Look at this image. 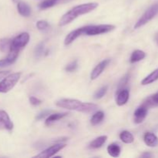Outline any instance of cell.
Returning <instances> with one entry per match:
<instances>
[{"mask_svg":"<svg viewBox=\"0 0 158 158\" xmlns=\"http://www.w3.org/2000/svg\"><path fill=\"white\" fill-rule=\"evenodd\" d=\"M98 7V3L97 2H89L84 4L79 5L72 8L70 10L64 14L59 21V26H65L66 25L72 23L74 19L78 18L80 15H85L89 12H92L94 9Z\"/></svg>","mask_w":158,"mask_h":158,"instance_id":"1","label":"cell"},{"mask_svg":"<svg viewBox=\"0 0 158 158\" xmlns=\"http://www.w3.org/2000/svg\"><path fill=\"white\" fill-rule=\"evenodd\" d=\"M56 105L59 107L84 113V114H91L97 110L98 108L97 105L94 103H84L78 100H73V99H62L58 100L56 103Z\"/></svg>","mask_w":158,"mask_h":158,"instance_id":"2","label":"cell"},{"mask_svg":"<svg viewBox=\"0 0 158 158\" xmlns=\"http://www.w3.org/2000/svg\"><path fill=\"white\" fill-rule=\"evenodd\" d=\"M21 75V73H14L12 74H8L5 77V78L0 82V93L6 94L10 91L18 83Z\"/></svg>","mask_w":158,"mask_h":158,"instance_id":"3","label":"cell"},{"mask_svg":"<svg viewBox=\"0 0 158 158\" xmlns=\"http://www.w3.org/2000/svg\"><path fill=\"white\" fill-rule=\"evenodd\" d=\"M84 27V33L86 35H97L100 34L107 33L115 29L114 25H93V26H86Z\"/></svg>","mask_w":158,"mask_h":158,"instance_id":"4","label":"cell"},{"mask_svg":"<svg viewBox=\"0 0 158 158\" xmlns=\"http://www.w3.org/2000/svg\"><path fill=\"white\" fill-rule=\"evenodd\" d=\"M158 13V3L153 5L151 7L148 8L146 10V12L141 15L140 19H138V21L136 23V24L134 25V29H139V28L142 27L144 25H146L147 23H149L152 19H154L155 17V15Z\"/></svg>","mask_w":158,"mask_h":158,"instance_id":"5","label":"cell"},{"mask_svg":"<svg viewBox=\"0 0 158 158\" xmlns=\"http://www.w3.org/2000/svg\"><path fill=\"white\" fill-rule=\"evenodd\" d=\"M29 39H30V35L28 32H24L19 34L13 40H12L10 51L20 52V50L23 49L29 43Z\"/></svg>","mask_w":158,"mask_h":158,"instance_id":"6","label":"cell"},{"mask_svg":"<svg viewBox=\"0 0 158 158\" xmlns=\"http://www.w3.org/2000/svg\"><path fill=\"white\" fill-rule=\"evenodd\" d=\"M65 147H66V144H65V143H55V144L52 145L51 147L46 148V150H44V151H43L42 152H40V154H37L36 156H35V157H39V158L52 157H53L56 154H57L59 151H62Z\"/></svg>","mask_w":158,"mask_h":158,"instance_id":"7","label":"cell"},{"mask_svg":"<svg viewBox=\"0 0 158 158\" xmlns=\"http://www.w3.org/2000/svg\"><path fill=\"white\" fill-rule=\"evenodd\" d=\"M13 127V123L11 120L9 114L5 110H0V130L10 131Z\"/></svg>","mask_w":158,"mask_h":158,"instance_id":"8","label":"cell"},{"mask_svg":"<svg viewBox=\"0 0 158 158\" xmlns=\"http://www.w3.org/2000/svg\"><path fill=\"white\" fill-rule=\"evenodd\" d=\"M148 106L144 104H142L141 106L137 108V110L134 111V123H137V124H139V123H141L145 120L147 115H148Z\"/></svg>","mask_w":158,"mask_h":158,"instance_id":"9","label":"cell"},{"mask_svg":"<svg viewBox=\"0 0 158 158\" xmlns=\"http://www.w3.org/2000/svg\"><path fill=\"white\" fill-rule=\"evenodd\" d=\"M110 63V59H106V60H103V61L100 62V63H98V64L94 67V69H93L92 72H91V80H96L97 78H98V77L101 75L102 73L103 72V70L106 69V66L109 65Z\"/></svg>","mask_w":158,"mask_h":158,"instance_id":"10","label":"cell"},{"mask_svg":"<svg viewBox=\"0 0 158 158\" xmlns=\"http://www.w3.org/2000/svg\"><path fill=\"white\" fill-rule=\"evenodd\" d=\"M83 33H84V27L78 28V29L72 31V32H69V33L66 35V38H65L64 44L66 45V46L70 45L71 43L73 41H75L78 37L83 35Z\"/></svg>","mask_w":158,"mask_h":158,"instance_id":"11","label":"cell"},{"mask_svg":"<svg viewBox=\"0 0 158 158\" xmlns=\"http://www.w3.org/2000/svg\"><path fill=\"white\" fill-rule=\"evenodd\" d=\"M19 52H17V51H9V55L6 58L0 60V68L6 67V66L13 64L18 58Z\"/></svg>","mask_w":158,"mask_h":158,"instance_id":"12","label":"cell"},{"mask_svg":"<svg viewBox=\"0 0 158 158\" xmlns=\"http://www.w3.org/2000/svg\"><path fill=\"white\" fill-rule=\"evenodd\" d=\"M129 97L130 93L127 89L123 88V89H119V90L117 91V100H116L117 104L120 106H123V105H125L127 103L128 100H129Z\"/></svg>","mask_w":158,"mask_h":158,"instance_id":"13","label":"cell"},{"mask_svg":"<svg viewBox=\"0 0 158 158\" xmlns=\"http://www.w3.org/2000/svg\"><path fill=\"white\" fill-rule=\"evenodd\" d=\"M144 143L151 148H155L158 145V138L154 134L151 132H148L143 136Z\"/></svg>","mask_w":158,"mask_h":158,"instance_id":"14","label":"cell"},{"mask_svg":"<svg viewBox=\"0 0 158 158\" xmlns=\"http://www.w3.org/2000/svg\"><path fill=\"white\" fill-rule=\"evenodd\" d=\"M67 115V113H56V114H50V115L46 118L45 123H46V126H50L52 123H55L56 121L64 118V117H66Z\"/></svg>","mask_w":158,"mask_h":158,"instance_id":"15","label":"cell"},{"mask_svg":"<svg viewBox=\"0 0 158 158\" xmlns=\"http://www.w3.org/2000/svg\"><path fill=\"white\" fill-rule=\"evenodd\" d=\"M17 9L19 13L24 17H28L31 15V9L29 5L23 2H19L17 4Z\"/></svg>","mask_w":158,"mask_h":158,"instance_id":"16","label":"cell"},{"mask_svg":"<svg viewBox=\"0 0 158 158\" xmlns=\"http://www.w3.org/2000/svg\"><path fill=\"white\" fill-rule=\"evenodd\" d=\"M106 140H107L106 136H100V137H97V138L94 139L93 141L89 143V148H91V149H98V148H100L106 143Z\"/></svg>","mask_w":158,"mask_h":158,"instance_id":"17","label":"cell"},{"mask_svg":"<svg viewBox=\"0 0 158 158\" xmlns=\"http://www.w3.org/2000/svg\"><path fill=\"white\" fill-rule=\"evenodd\" d=\"M146 57V53L143 51L140 50V49H136L132 52L130 58V62L131 63H135L140 60H143Z\"/></svg>","mask_w":158,"mask_h":158,"instance_id":"18","label":"cell"},{"mask_svg":"<svg viewBox=\"0 0 158 158\" xmlns=\"http://www.w3.org/2000/svg\"><path fill=\"white\" fill-rule=\"evenodd\" d=\"M107 152L109 155H110L113 157H118L120 156V152H121V148L120 145H118L116 143H110L107 147Z\"/></svg>","mask_w":158,"mask_h":158,"instance_id":"19","label":"cell"},{"mask_svg":"<svg viewBox=\"0 0 158 158\" xmlns=\"http://www.w3.org/2000/svg\"><path fill=\"white\" fill-rule=\"evenodd\" d=\"M157 80H158V69L154 70L151 74H149L148 77H145V78L141 81V84L143 85V86L151 84V83L157 81Z\"/></svg>","mask_w":158,"mask_h":158,"instance_id":"20","label":"cell"},{"mask_svg":"<svg viewBox=\"0 0 158 158\" xmlns=\"http://www.w3.org/2000/svg\"><path fill=\"white\" fill-rule=\"evenodd\" d=\"M120 139L124 143H132L134 141V137L133 134L127 131H122L120 133Z\"/></svg>","mask_w":158,"mask_h":158,"instance_id":"21","label":"cell"},{"mask_svg":"<svg viewBox=\"0 0 158 158\" xmlns=\"http://www.w3.org/2000/svg\"><path fill=\"white\" fill-rule=\"evenodd\" d=\"M103 119H104V113L103 111H98L92 116L90 119V123L93 126H96L101 123Z\"/></svg>","mask_w":158,"mask_h":158,"instance_id":"22","label":"cell"},{"mask_svg":"<svg viewBox=\"0 0 158 158\" xmlns=\"http://www.w3.org/2000/svg\"><path fill=\"white\" fill-rule=\"evenodd\" d=\"M12 40L7 38L0 39V51L3 52L10 51Z\"/></svg>","mask_w":158,"mask_h":158,"instance_id":"23","label":"cell"},{"mask_svg":"<svg viewBox=\"0 0 158 158\" xmlns=\"http://www.w3.org/2000/svg\"><path fill=\"white\" fill-rule=\"evenodd\" d=\"M60 0H44L40 4L39 7L41 9H46L49 8L53 7L57 4H60Z\"/></svg>","mask_w":158,"mask_h":158,"instance_id":"24","label":"cell"},{"mask_svg":"<svg viewBox=\"0 0 158 158\" xmlns=\"http://www.w3.org/2000/svg\"><path fill=\"white\" fill-rule=\"evenodd\" d=\"M143 104L146 105L148 107L152 106H157L158 105V92L154 94V95L151 96L150 97H148L146 100V101L143 103Z\"/></svg>","mask_w":158,"mask_h":158,"instance_id":"25","label":"cell"},{"mask_svg":"<svg viewBox=\"0 0 158 158\" xmlns=\"http://www.w3.org/2000/svg\"><path fill=\"white\" fill-rule=\"evenodd\" d=\"M107 90H108L107 86H102L101 88H100V89L95 93V94H94V99H96V100H100V99L103 98V97L105 96V94H106Z\"/></svg>","mask_w":158,"mask_h":158,"instance_id":"26","label":"cell"},{"mask_svg":"<svg viewBox=\"0 0 158 158\" xmlns=\"http://www.w3.org/2000/svg\"><path fill=\"white\" fill-rule=\"evenodd\" d=\"M44 43H40L35 46V56L36 58H40L43 56V52H44Z\"/></svg>","mask_w":158,"mask_h":158,"instance_id":"27","label":"cell"},{"mask_svg":"<svg viewBox=\"0 0 158 158\" xmlns=\"http://www.w3.org/2000/svg\"><path fill=\"white\" fill-rule=\"evenodd\" d=\"M36 27L39 30L44 31L49 29V25L48 22L46 21V20H39L36 23Z\"/></svg>","mask_w":158,"mask_h":158,"instance_id":"28","label":"cell"},{"mask_svg":"<svg viewBox=\"0 0 158 158\" xmlns=\"http://www.w3.org/2000/svg\"><path fill=\"white\" fill-rule=\"evenodd\" d=\"M77 67H78V62H77V60H74V61L69 63V64L65 67V70H66V72L72 73L73 72V71H75L76 69H77Z\"/></svg>","mask_w":158,"mask_h":158,"instance_id":"29","label":"cell"},{"mask_svg":"<svg viewBox=\"0 0 158 158\" xmlns=\"http://www.w3.org/2000/svg\"><path fill=\"white\" fill-rule=\"evenodd\" d=\"M129 77H130L129 74H127L126 76H124V77L121 79V80H120L118 85V90L119 89H123L124 86L127 84V82L128 80H129Z\"/></svg>","mask_w":158,"mask_h":158,"instance_id":"30","label":"cell"},{"mask_svg":"<svg viewBox=\"0 0 158 158\" xmlns=\"http://www.w3.org/2000/svg\"><path fill=\"white\" fill-rule=\"evenodd\" d=\"M50 113H51L50 110H43V111H42L41 113H40V114H39L38 115L36 116L35 119H36V120H43V118H45L46 117L49 116Z\"/></svg>","mask_w":158,"mask_h":158,"instance_id":"31","label":"cell"},{"mask_svg":"<svg viewBox=\"0 0 158 158\" xmlns=\"http://www.w3.org/2000/svg\"><path fill=\"white\" fill-rule=\"evenodd\" d=\"M29 100L31 104L33 105V106H39V105H40L42 103V100L35 97H30Z\"/></svg>","mask_w":158,"mask_h":158,"instance_id":"32","label":"cell"},{"mask_svg":"<svg viewBox=\"0 0 158 158\" xmlns=\"http://www.w3.org/2000/svg\"><path fill=\"white\" fill-rule=\"evenodd\" d=\"M9 73V71H0V80L2 78H4Z\"/></svg>","mask_w":158,"mask_h":158,"instance_id":"33","label":"cell"},{"mask_svg":"<svg viewBox=\"0 0 158 158\" xmlns=\"http://www.w3.org/2000/svg\"><path fill=\"white\" fill-rule=\"evenodd\" d=\"M141 157H152V154H150V153H148V152H145L143 153V154H141V156H140Z\"/></svg>","mask_w":158,"mask_h":158,"instance_id":"34","label":"cell"},{"mask_svg":"<svg viewBox=\"0 0 158 158\" xmlns=\"http://www.w3.org/2000/svg\"><path fill=\"white\" fill-rule=\"evenodd\" d=\"M60 3H66V2H69L72 1V0H60Z\"/></svg>","mask_w":158,"mask_h":158,"instance_id":"35","label":"cell"},{"mask_svg":"<svg viewBox=\"0 0 158 158\" xmlns=\"http://www.w3.org/2000/svg\"><path fill=\"white\" fill-rule=\"evenodd\" d=\"M156 42H157V43L158 44V33L157 34V35H156Z\"/></svg>","mask_w":158,"mask_h":158,"instance_id":"36","label":"cell"},{"mask_svg":"<svg viewBox=\"0 0 158 158\" xmlns=\"http://www.w3.org/2000/svg\"><path fill=\"white\" fill-rule=\"evenodd\" d=\"M12 1H13L14 2H18V1H19V0H12Z\"/></svg>","mask_w":158,"mask_h":158,"instance_id":"37","label":"cell"}]
</instances>
